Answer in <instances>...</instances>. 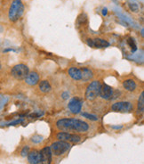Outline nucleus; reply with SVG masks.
Instances as JSON below:
<instances>
[{"label":"nucleus","mask_w":144,"mask_h":164,"mask_svg":"<svg viewBox=\"0 0 144 164\" xmlns=\"http://www.w3.org/2000/svg\"><path fill=\"white\" fill-rule=\"evenodd\" d=\"M56 127L61 131H76V132H86L89 129V125L77 119H61L56 122Z\"/></svg>","instance_id":"1"},{"label":"nucleus","mask_w":144,"mask_h":164,"mask_svg":"<svg viewBox=\"0 0 144 164\" xmlns=\"http://www.w3.org/2000/svg\"><path fill=\"white\" fill-rule=\"evenodd\" d=\"M24 13V4L21 0H12L9 12H8V18L11 22H17Z\"/></svg>","instance_id":"2"},{"label":"nucleus","mask_w":144,"mask_h":164,"mask_svg":"<svg viewBox=\"0 0 144 164\" xmlns=\"http://www.w3.org/2000/svg\"><path fill=\"white\" fill-rule=\"evenodd\" d=\"M101 83L99 80H93L92 81L88 87L86 88L85 90V99L87 101H93L95 100L99 95H100V90H101Z\"/></svg>","instance_id":"3"},{"label":"nucleus","mask_w":144,"mask_h":164,"mask_svg":"<svg viewBox=\"0 0 144 164\" xmlns=\"http://www.w3.org/2000/svg\"><path fill=\"white\" fill-rule=\"evenodd\" d=\"M29 72V69L26 64L20 63L14 65L11 70V75L17 80H23Z\"/></svg>","instance_id":"4"},{"label":"nucleus","mask_w":144,"mask_h":164,"mask_svg":"<svg viewBox=\"0 0 144 164\" xmlns=\"http://www.w3.org/2000/svg\"><path fill=\"white\" fill-rule=\"evenodd\" d=\"M70 148H71V144L69 142L61 141V140L58 141V142L53 143L52 145H51V147H50L52 154H54L56 156H60V155L63 154Z\"/></svg>","instance_id":"5"},{"label":"nucleus","mask_w":144,"mask_h":164,"mask_svg":"<svg viewBox=\"0 0 144 164\" xmlns=\"http://www.w3.org/2000/svg\"><path fill=\"white\" fill-rule=\"evenodd\" d=\"M111 110L118 112H131L134 110V105L130 102H117L111 105Z\"/></svg>","instance_id":"6"},{"label":"nucleus","mask_w":144,"mask_h":164,"mask_svg":"<svg viewBox=\"0 0 144 164\" xmlns=\"http://www.w3.org/2000/svg\"><path fill=\"white\" fill-rule=\"evenodd\" d=\"M57 139L61 141H66V142H71V143H78L81 140V137L76 134H71L69 132H59L56 136Z\"/></svg>","instance_id":"7"},{"label":"nucleus","mask_w":144,"mask_h":164,"mask_svg":"<svg viewBox=\"0 0 144 164\" xmlns=\"http://www.w3.org/2000/svg\"><path fill=\"white\" fill-rule=\"evenodd\" d=\"M86 44L91 47H96V48H104L109 47V43L102 39L95 38V39H87Z\"/></svg>","instance_id":"8"},{"label":"nucleus","mask_w":144,"mask_h":164,"mask_svg":"<svg viewBox=\"0 0 144 164\" xmlns=\"http://www.w3.org/2000/svg\"><path fill=\"white\" fill-rule=\"evenodd\" d=\"M82 106H83V102L77 97L72 98L71 100L69 102V105H68V108L73 114L80 113V111L82 110Z\"/></svg>","instance_id":"9"},{"label":"nucleus","mask_w":144,"mask_h":164,"mask_svg":"<svg viewBox=\"0 0 144 164\" xmlns=\"http://www.w3.org/2000/svg\"><path fill=\"white\" fill-rule=\"evenodd\" d=\"M113 96H114L113 88L107 84H101L99 96H101L104 100H110V99H112Z\"/></svg>","instance_id":"10"},{"label":"nucleus","mask_w":144,"mask_h":164,"mask_svg":"<svg viewBox=\"0 0 144 164\" xmlns=\"http://www.w3.org/2000/svg\"><path fill=\"white\" fill-rule=\"evenodd\" d=\"M41 154V163L51 164L52 163V152L50 147H45L40 152Z\"/></svg>","instance_id":"11"},{"label":"nucleus","mask_w":144,"mask_h":164,"mask_svg":"<svg viewBox=\"0 0 144 164\" xmlns=\"http://www.w3.org/2000/svg\"><path fill=\"white\" fill-rule=\"evenodd\" d=\"M28 162L29 164H39L41 163V154L37 150H33L29 153Z\"/></svg>","instance_id":"12"},{"label":"nucleus","mask_w":144,"mask_h":164,"mask_svg":"<svg viewBox=\"0 0 144 164\" xmlns=\"http://www.w3.org/2000/svg\"><path fill=\"white\" fill-rule=\"evenodd\" d=\"M24 80H25L26 84H28L29 86H35L39 81V75L36 71L29 72V74L27 75V77L25 78Z\"/></svg>","instance_id":"13"},{"label":"nucleus","mask_w":144,"mask_h":164,"mask_svg":"<svg viewBox=\"0 0 144 164\" xmlns=\"http://www.w3.org/2000/svg\"><path fill=\"white\" fill-rule=\"evenodd\" d=\"M93 78V72L91 69L87 67L81 68V80L89 81Z\"/></svg>","instance_id":"14"},{"label":"nucleus","mask_w":144,"mask_h":164,"mask_svg":"<svg viewBox=\"0 0 144 164\" xmlns=\"http://www.w3.org/2000/svg\"><path fill=\"white\" fill-rule=\"evenodd\" d=\"M123 88L128 92H134L137 88V84L133 79H127L123 82Z\"/></svg>","instance_id":"15"},{"label":"nucleus","mask_w":144,"mask_h":164,"mask_svg":"<svg viewBox=\"0 0 144 164\" xmlns=\"http://www.w3.org/2000/svg\"><path fill=\"white\" fill-rule=\"evenodd\" d=\"M69 76L74 80H81V68L71 67L69 69Z\"/></svg>","instance_id":"16"},{"label":"nucleus","mask_w":144,"mask_h":164,"mask_svg":"<svg viewBox=\"0 0 144 164\" xmlns=\"http://www.w3.org/2000/svg\"><path fill=\"white\" fill-rule=\"evenodd\" d=\"M38 88L40 89V91L44 94H47L52 90V86L50 84L49 81L47 80H42L39 85H38Z\"/></svg>","instance_id":"17"},{"label":"nucleus","mask_w":144,"mask_h":164,"mask_svg":"<svg viewBox=\"0 0 144 164\" xmlns=\"http://www.w3.org/2000/svg\"><path fill=\"white\" fill-rule=\"evenodd\" d=\"M137 111L138 112L143 113L144 111V93L142 92L139 99H138V104H137Z\"/></svg>","instance_id":"18"},{"label":"nucleus","mask_w":144,"mask_h":164,"mask_svg":"<svg viewBox=\"0 0 144 164\" xmlns=\"http://www.w3.org/2000/svg\"><path fill=\"white\" fill-rule=\"evenodd\" d=\"M127 44H128V46L130 47L132 52H135V51L137 50L136 43H135V41H134V39L133 38H129V39H127Z\"/></svg>","instance_id":"19"},{"label":"nucleus","mask_w":144,"mask_h":164,"mask_svg":"<svg viewBox=\"0 0 144 164\" xmlns=\"http://www.w3.org/2000/svg\"><path fill=\"white\" fill-rule=\"evenodd\" d=\"M128 6H129V9L132 12H134V13H138L139 12V6L136 3H129Z\"/></svg>","instance_id":"20"},{"label":"nucleus","mask_w":144,"mask_h":164,"mask_svg":"<svg viewBox=\"0 0 144 164\" xmlns=\"http://www.w3.org/2000/svg\"><path fill=\"white\" fill-rule=\"evenodd\" d=\"M82 116L83 117H84V118H86V119H90V120H98V117L97 116H95V115H93V114H89V113H87V112H83L82 113Z\"/></svg>","instance_id":"21"},{"label":"nucleus","mask_w":144,"mask_h":164,"mask_svg":"<svg viewBox=\"0 0 144 164\" xmlns=\"http://www.w3.org/2000/svg\"><path fill=\"white\" fill-rule=\"evenodd\" d=\"M29 146L25 145V146L22 148V150L21 151V155L22 157H26V156L29 154Z\"/></svg>","instance_id":"22"},{"label":"nucleus","mask_w":144,"mask_h":164,"mask_svg":"<svg viewBox=\"0 0 144 164\" xmlns=\"http://www.w3.org/2000/svg\"><path fill=\"white\" fill-rule=\"evenodd\" d=\"M86 21H87V16L84 14V13H83V19H82V17H81V14L78 16V18H77V22L80 24V25H82V24H84V22H86Z\"/></svg>","instance_id":"23"},{"label":"nucleus","mask_w":144,"mask_h":164,"mask_svg":"<svg viewBox=\"0 0 144 164\" xmlns=\"http://www.w3.org/2000/svg\"><path fill=\"white\" fill-rule=\"evenodd\" d=\"M42 140H43V137L38 136V135H36V136H34L32 137V142L33 143H36V144H38V143L42 142Z\"/></svg>","instance_id":"24"},{"label":"nucleus","mask_w":144,"mask_h":164,"mask_svg":"<svg viewBox=\"0 0 144 164\" xmlns=\"http://www.w3.org/2000/svg\"><path fill=\"white\" fill-rule=\"evenodd\" d=\"M62 96V98H63L64 100H66V99H68V98L70 97V94H69L68 92H63Z\"/></svg>","instance_id":"25"},{"label":"nucleus","mask_w":144,"mask_h":164,"mask_svg":"<svg viewBox=\"0 0 144 164\" xmlns=\"http://www.w3.org/2000/svg\"><path fill=\"white\" fill-rule=\"evenodd\" d=\"M107 13H108V9H107V8H103V9H102V15L106 16Z\"/></svg>","instance_id":"26"},{"label":"nucleus","mask_w":144,"mask_h":164,"mask_svg":"<svg viewBox=\"0 0 144 164\" xmlns=\"http://www.w3.org/2000/svg\"><path fill=\"white\" fill-rule=\"evenodd\" d=\"M1 68H2V65H1V62H0V70H1Z\"/></svg>","instance_id":"27"}]
</instances>
